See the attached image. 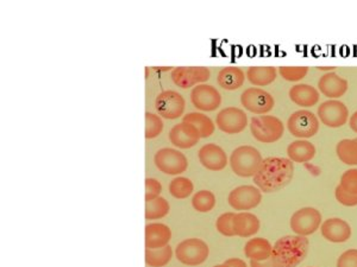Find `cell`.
Instances as JSON below:
<instances>
[{
    "mask_svg": "<svg viewBox=\"0 0 357 267\" xmlns=\"http://www.w3.org/2000/svg\"><path fill=\"white\" fill-rule=\"evenodd\" d=\"M294 175V163L283 157L263 159L259 171L254 176V183L262 193H276L288 186Z\"/></svg>",
    "mask_w": 357,
    "mask_h": 267,
    "instance_id": "cell-1",
    "label": "cell"
},
{
    "mask_svg": "<svg viewBox=\"0 0 357 267\" xmlns=\"http://www.w3.org/2000/svg\"><path fill=\"white\" fill-rule=\"evenodd\" d=\"M310 248L308 236L287 235L280 238L273 246V258L280 267H296L304 261Z\"/></svg>",
    "mask_w": 357,
    "mask_h": 267,
    "instance_id": "cell-2",
    "label": "cell"
},
{
    "mask_svg": "<svg viewBox=\"0 0 357 267\" xmlns=\"http://www.w3.org/2000/svg\"><path fill=\"white\" fill-rule=\"evenodd\" d=\"M262 154L254 146L243 145L232 151L231 169L239 177H254L262 164Z\"/></svg>",
    "mask_w": 357,
    "mask_h": 267,
    "instance_id": "cell-3",
    "label": "cell"
},
{
    "mask_svg": "<svg viewBox=\"0 0 357 267\" xmlns=\"http://www.w3.org/2000/svg\"><path fill=\"white\" fill-rule=\"evenodd\" d=\"M251 131L256 140L271 144L283 138L285 126L279 118L274 115H256L251 119Z\"/></svg>",
    "mask_w": 357,
    "mask_h": 267,
    "instance_id": "cell-4",
    "label": "cell"
},
{
    "mask_svg": "<svg viewBox=\"0 0 357 267\" xmlns=\"http://www.w3.org/2000/svg\"><path fill=\"white\" fill-rule=\"evenodd\" d=\"M209 248L207 243L197 238L181 241L175 250L177 259L187 266H198L205 263L209 258Z\"/></svg>",
    "mask_w": 357,
    "mask_h": 267,
    "instance_id": "cell-5",
    "label": "cell"
},
{
    "mask_svg": "<svg viewBox=\"0 0 357 267\" xmlns=\"http://www.w3.org/2000/svg\"><path fill=\"white\" fill-rule=\"evenodd\" d=\"M287 129L292 136L299 139L311 138L319 131V119L310 111H296L288 118Z\"/></svg>",
    "mask_w": 357,
    "mask_h": 267,
    "instance_id": "cell-6",
    "label": "cell"
},
{
    "mask_svg": "<svg viewBox=\"0 0 357 267\" xmlns=\"http://www.w3.org/2000/svg\"><path fill=\"white\" fill-rule=\"evenodd\" d=\"M289 226L296 235L308 236L318 231L322 226V214L316 208L305 207L292 215Z\"/></svg>",
    "mask_w": 357,
    "mask_h": 267,
    "instance_id": "cell-7",
    "label": "cell"
},
{
    "mask_svg": "<svg viewBox=\"0 0 357 267\" xmlns=\"http://www.w3.org/2000/svg\"><path fill=\"white\" fill-rule=\"evenodd\" d=\"M154 163L161 172L173 176L185 172L189 168V161L185 154L169 147L157 151L154 157Z\"/></svg>",
    "mask_w": 357,
    "mask_h": 267,
    "instance_id": "cell-8",
    "label": "cell"
},
{
    "mask_svg": "<svg viewBox=\"0 0 357 267\" xmlns=\"http://www.w3.org/2000/svg\"><path fill=\"white\" fill-rule=\"evenodd\" d=\"M228 201L234 211H251L262 201V191L254 186H237L229 194Z\"/></svg>",
    "mask_w": 357,
    "mask_h": 267,
    "instance_id": "cell-9",
    "label": "cell"
},
{
    "mask_svg": "<svg viewBox=\"0 0 357 267\" xmlns=\"http://www.w3.org/2000/svg\"><path fill=\"white\" fill-rule=\"evenodd\" d=\"M241 104L246 111L251 113L262 114L268 113L274 108L276 102L271 94L261 88H248L241 95Z\"/></svg>",
    "mask_w": 357,
    "mask_h": 267,
    "instance_id": "cell-10",
    "label": "cell"
},
{
    "mask_svg": "<svg viewBox=\"0 0 357 267\" xmlns=\"http://www.w3.org/2000/svg\"><path fill=\"white\" fill-rule=\"evenodd\" d=\"M185 106V99L175 90H164L157 95L155 102L157 113L169 120L184 115Z\"/></svg>",
    "mask_w": 357,
    "mask_h": 267,
    "instance_id": "cell-11",
    "label": "cell"
},
{
    "mask_svg": "<svg viewBox=\"0 0 357 267\" xmlns=\"http://www.w3.org/2000/svg\"><path fill=\"white\" fill-rule=\"evenodd\" d=\"M320 122L331 129H338L348 122L349 110L340 100H328L318 107Z\"/></svg>",
    "mask_w": 357,
    "mask_h": 267,
    "instance_id": "cell-12",
    "label": "cell"
},
{
    "mask_svg": "<svg viewBox=\"0 0 357 267\" xmlns=\"http://www.w3.org/2000/svg\"><path fill=\"white\" fill-rule=\"evenodd\" d=\"M216 125L224 134H241L248 126V117L246 112L238 107H226L218 113Z\"/></svg>",
    "mask_w": 357,
    "mask_h": 267,
    "instance_id": "cell-13",
    "label": "cell"
},
{
    "mask_svg": "<svg viewBox=\"0 0 357 267\" xmlns=\"http://www.w3.org/2000/svg\"><path fill=\"white\" fill-rule=\"evenodd\" d=\"M191 102L198 110L212 112L217 110L222 104V97L217 89L212 86L198 85L191 92Z\"/></svg>",
    "mask_w": 357,
    "mask_h": 267,
    "instance_id": "cell-14",
    "label": "cell"
},
{
    "mask_svg": "<svg viewBox=\"0 0 357 267\" xmlns=\"http://www.w3.org/2000/svg\"><path fill=\"white\" fill-rule=\"evenodd\" d=\"M209 70L205 67H177L172 70V80L180 88H191L209 79Z\"/></svg>",
    "mask_w": 357,
    "mask_h": 267,
    "instance_id": "cell-15",
    "label": "cell"
},
{
    "mask_svg": "<svg viewBox=\"0 0 357 267\" xmlns=\"http://www.w3.org/2000/svg\"><path fill=\"white\" fill-rule=\"evenodd\" d=\"M199 131L189 122H180L169 132V140L179 149H191L197 145L200 139Z\"/></svg>",
    "mask_w": 357,
    "mask_h": 267,
    "instance_id": "cell-16",
    "label": "cell"
},
{
    "mask_svg": "<svg viewBox=\"0 0 357 267\" xmlns=\"http://www.w3.org/2000/svg\"><path fill=\"white\" fill-rule=\"evenodd\" d=\"M198 156H199L201 165L206 168L207 170H223L229 163L225 151L214 143H209V144L203 146L198 152Z\"/></svg>",
    "mask_w": 357,
    "mask_h": 267,
    "instance_id": "cell-17",
    "label": "cell"
},
{
    "mask_svg": "<svg viewBox=\"0 0 357 267\" xmlns=\"http://www.w3.org/2000/svg\"><path fill=\"white\" fill-rule=\"evenodd\" d=\"M320 232L325 239L330 243H345L351 236V227L349 223L338 218L325 220L320 226Z\"/></svg>",
    "mask_w": 357,
    "mask_h": 267,
    "instance_id": "cell-18",
    "label": "cell"
},
{
    "mask_svg": "<svg viewBox=\"0 0 357 267\" xmlns=\"http://www.w3.org/2000/svg\"><path fill=\"white\" fill-rule=\"evenodd\" d=\"M348 88H349L348 81L335 72L324 74L318 81V90L320 93L333 100L343 97Z\"/></svg>",
    "mask_w": 357,
    "mask_h": 267,
    "instance_id": "cell-19",
    "label": "cell"
},
{
    "mask_svg": "<svg viewBox=\"0 0 357 267\" xmlns=\"http://www.w3.org/2000/svg\"><path fill=\"white\" fill-rule=\"evenodd\" d=\"M172 239V231L164 223H149L145 226V248H162Z\"/></svg>",
    "mask_w": 357,
    "mask_h": 267,
    "instance_id": "cell-20",
    "label": "cell"
},
{
    "mask_svg": "<svg viewBox=\"0 0 357 267\" xmlns=\"http://www.w3.org/2000/svg\"><path fill=\"white\" fill-rule=\"evenodd\" d=\"M260 220L249 211L236 213L234 218V232L239 238H251L260 231Z\"/></svg>",
    "mask_w": 357,
    "mask_h": 267,
    "instance_id": "cell-21",
    "label": "cell"
},
{
    "mask_svg": "<svg viewBox=\"0 0 357 267\" xmlns=\"http://www.w3.org/2000/svg\"><path fill=\"white\" fill-rule=\"evenodd\" d=\"M289 97L300 107H313L319 102V90L313 86L299 83L289 89Z\"/></svg>",
    "mask_w": 357,
    "mask_h": 267,
    "instance_id": "cell-22",
    "label": "cell"
},
{
    "mask_svg": "<svg viewBox=\"0 0 357 267\" xmlns=\"http://www.w3.org/2000/svg\"><path fill=\"white\" fill-rule=\"evenodd\" d=\"M287 156L293 163H308L316 156V147L312 143L299 139L288 145Z\"/></svg>",
    "mask_w": 357,
    "mask_h": 267,
    "instance_id": "cell-23",
    "label": "cell"
},
{
    "mask_svg": "<svg viewBox=\"0 0 357 267\" xmlns=\"http://www.w3.org/2000/svg\"><path fill=\"white\" fill-rule=\"evenodd\" d=\"M217 81L223 89L236 90L241 88L246 81V74L237 67H226L218 73Z\"/></svg>",
    "mask_w": 357,
    "mask_h": 267,
    "instance_id": "cell-24",
    "label": "cell"
},
{
    "mask_svg": "<svg viewBox=\"0 0 357 267\" xmlns=\"http://www.w3.org/2000/svg\"><path fill=\"white\" fill-rule=\"evenodd\" d=\"M244 253L246 258L255 261H263L271 258L273 254L271 243L264 238H254L251 239L244 246Z\"/></svg>",
    "mask_w": 357,
    "mask_h": 267,
    "instance_id": "cell-25",
    "label": "cell"
},
{
    "mask_svg": "<svg viewBox=\"0 0 357 267\" xmlns=\"http://www.w3.org/2000/svg\"><path fill=\"white\" fill-rule=\"evenodd\" d=\"M246 76L253 85L264 87L276 81V69L274 67H251L246 70Z\"/></svg>",
    "mask_w": 357,
    "mask_h": 267,
    "instance_id": "cell-26",
    "label": "cell"
},
{
    "mask_svg": "<svg viewBox=\"0 0 357 267\" xmlns=\"http://www.w3.org/2000/svg\"><path fill=\"white\" fill-rule=\"evenodd\" d=\"M184 122H189L199 131L201 138H209L214 132V124L205 114L199 113V112H192V113L184 115Z\"/></svg>",
    "mask_w": 357,
    "mask_h": 267,
    "instance_id": "cell-27",
    "label": "cell"
},
{
    "mask_svg": "<svg viewBox=\"0 0 357 267\" xmlns=\"http://www.w3.org/2000/svg\"><path fill=\"white\" fill-rule=\"evenodd\" d=\"M172 247H162V248H145V264L150 267H164L172 260Z\"/></svg>",
    "mask_w": 357,
    "mask_h": 267,
    "instance_id": "cell-28",
    "label": "cell"
},
{
    "mask_svg": "<svg viewBox=\"0 0 357 267\" xmlns=\"http://www.w3.org/2000/svg\"><path fill=\"white\" fill-rule=\"evenodd\" d=\"M337 157L347 165H357L356 139H343L336 146Z\"/></svg>",
    "mask_w": 357,
    "mask_h": 267,
    "instance_id": "cell-29",
    "label": "cell"
},
{
    "mask_svg": "<svg viewBox=\"0 0 357 267\" xmlns=\"http://www.w3.org/2000/svg\"><path fill=\"white\" fill-rule=\"evenodd\" d=\"M170 211L168 201L164 197L145 201V220H159L167 216Z\"/></svg>",
    "mask_w": 357,
    "mask_h": 267,
    "instance_id": "cell-30",
    "label": "cell"
},
{
    "mask_svg": "<svg viewBox=\"0 0 357 267\" xmlns=\"http://www.w3.org/2000/svg\"><path fill=\"white\" fill-rule=\"evenodd\" d=\"M194 191L193 183L186 177H177L169 184V193L175 199H187Z\"/></svg>",
    "mask_w": 357,
    "mask_h": 267,
    "instance_id": "cell-31",
    "label": "cell"
},
{
    "mask_svg": "<svg viewBox=\"0 0 357 267\" xmlns=\"http://www.w3.org/2000/svg\"><path fill=\"white\" fill-rule=\"evenodd\" d=\"M216 206V196L209 191H200L192 197V207L199 213H209Z\"/></svg>",
    "mask_w": 357,
    "mask_h": 267,
    "instance_id": "cell-32",
    "label": "cell"
},
{
    "mask_svg": "<svg viewBox=\"0 0 357 267\" xmlns=\"http://www.w3.org/2000/svg\"><path fill=\"white\" fill-rule=\"evenodd\" d=\"M164 130V122L159 115L154 113H145V138L154 139L159 137Z\"/></svg>",
    "mask_w": 357,
    "mask_h": 267,
    "instance_id": "cell-33",
    "label": "cell"
},
{
    "mask_svg": "<svg viewBox=\"0 0 357 267\" xmlns=\"http://www.w3.org/2000/svg\"><path fill=\"white\" fill-rule=\"evenodd\" d=\"M236 213H224L216 222V228L224 236H236L234 232V218Z\"/></svg>",
    "mask_w": 357,
    "mask_h": 267,
    "instance_id": "cell-34",
    "label": "cell"
},
{
    "mask_svg": "<svg viewBox=\"0 0 357 267\" xmlns=\"http://www.w3.org/2000/svg\"><path fill=\"white\" fill-rule=\"evenodd\" d=\"M279 73L286 81L296 82L303 80L308 73V67H281Z\"/></svg>",
    "mask_w": 357,
    "mask_h": 267,
    "instance_id": "cell-35",
    "label": "cell"
},
{
    "mask_svg": "<svg viewBox=\"0 0 357 267\" xmlns=\"http://www.w3.org/2000/svg\"><path fill=\"white\" fill-rule=\"evenodd\" d=\"M340 186L347 193L357 195V169L344 171V174L342 175Z\"/></svg>",
    "mask_w": 357,
    "mask_h": 267,
    "instance_id": "cell-36",
    "label": "cell"
},
{
    "mask_svg": "<svg viewBox=\"0 0 357 267\" xmlns=\"http://www.w3.org/2000/svg\"><path fill=\"white\" fill-rule=\"evenodd\" d=\"M162 186L155 178H145V201L160 197Z\"/></svg>",
    "mask_w": 357,
    "mask_h": 267,
    "instance_id": "cell-37",
    "label": "cell"
},
{
    "mask_svg": "<svg viewBox=\"0 0 357 267\" xmlns=\"http://www.w3.org/2000/svg\"><path fill=\"white\" fill-rule=\"evenodd\" d=\"M335 196L338 202L345 207L357 206V195L349 194L342 189L341 186H338L335 191Z\"/></svg>",
    "mask_w": 357,
    "mask_h": 267,
    "instance_id": "cell-38",
    "label": "cell"
},
{
    "mask_svg": "<svg viewBox=\"0 0 357 267\" xmlns=\"http://www.w3.org/2000/svg\"><path fill=\"white\" fill-rule=\"evenodd\" d=\"M337 267H357V250H348L337 260Z\"/></svg>",
    "mask_w": 357,
    "mask_h": 267,
    "instance_id": "cell-39",
    "label": "cell"
},
{
    "mask_svg": "<svg viewBox=\"0 0 357 267\" xmlns=\"http://www.w3.org/2000/svg\"><path fill=\"white\" fill-rule=\"evenodd\" d=\"M251 267H280L279 264L276 263V260L273 258L271 255V258L263 260V261H255V260H251Z\"/></svg>",
    "mask_w": 357,
    "mask_h": 267,
    "instance_id": "cell-40",
    "label": "cell"
},
{
    "mask_svg": "<svg viewBox=\"0 0 357 267\" xmlns=\"http://www.w3.org/2000/svg\"><path fill=\"white\" fill-rule=\"evenodd\" d=\"M225 265H228L229 267H248L246 261L242 259H239V258H230V259L226 260Z\"/></svg>",
    "mask_w": 357,
    "mask_h": 267,
    "instance_id": "cell-41",
    "label": "cell"
},
{
    "mask_svg": "<svg viewBox=\"0 0 357 267\" xmlns=\"http://www.w3.org/2000/svg\"><path fill=\"white\" fill-rule=\"evenodd\" d=\"M349 125L350 127H351V130L357 134V111L353 114V115H351V117H350Z\"/></svg>",
    "mask_w": 357,
    "mask_h": 267,
    "instance_id": "cell-42",
    "label": "cell"
},
{
    "mask_svg": "<svg viewBox=\"0 0 357 267\" xmlns=\"http://www.w3.org/2000/svg\"><path fill=\"white\" fill-rule=\"evenodd\" d=\"M319 70H330V72H333V67H328V68H325V67H320Z\"/></svg>",
    "mask_w": 357,
    "mask_h": 267,
    "instance_id": "cell-43",
    "label": "cell"
},
{
    "mask_svg": "<svg viewBox=\"0 0 357 267\" xmlns=\"http://www.w3.org/2000/svg\"><path fill=\"white\" fill-rule=\"evenodd\" d=\"M214 267H229L228 265H225V264H221V265H216V266Z\"/></svg>",
    "mask_w": 357,
    "mask_h": 267,
    "instance_id": "cell-44",
    "label": "cell"
},
{
    "mask_svg": "<svg viewBox=\"0 0 357 267\" xmlns=\"http://www.w3.org/2000/svg\"><path fill=\"white\" fill-rule=\"evenodd\" d=\"M356 140H357V138H356Z\"/></svg>",
    "mask_w": 357,
    "mask_h": 267,
    "instance_id": "cell-45",
    "label": "cell"
}]
</instances>
